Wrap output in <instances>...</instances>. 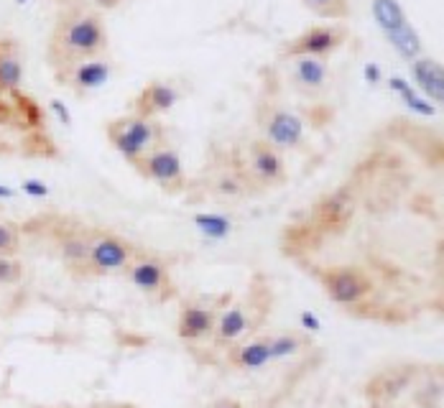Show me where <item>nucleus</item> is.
<instances>
[{
  "label": "nucleus",
  "instance_id": "nucleus-1",
  "mask_svg": "<svg viewBox=\"0 0 444 408\" xmlns=\"http://www.w3.org/2000/svg\"><path fill=\"white\" fill-rule=\"evenodd\" d=\"M107 49V33L102 21L90 11H72L62 16L51 33L49 59L54 69H64L69 64L102 56Z\"/></svg>",
  "mask_w": 444,
  "mask_h": 408
},
{
  "label": "nucleus",
  "instance_id": "nucleus-2",
  "mask_svg": "<svg viewBox=\"0 0 444 408\" xmlns=\"http://www.w3.org/2000/svg\"><path fill=\"white\" fill-rule=\"evenodd\" d=\"M107 141L118 151L128 163L141 161L146 154L166 143L163 125L156 118H144V115H123L107 123Z\"/></svg>",
  "mask_w": 444,
  "mask_h": 408
},
{
  "label": "nucleus",
  "instance_id": "nucleus-3",
  "mask_svg": "<svg viewBox=\"0 0 444 408\" xmlns=\"http://www.w3.org/2000/svg\"><path fill=\"white\" fill-rule=\"evenodd\" d=\"M136 255V245L128 242L126 237L113 235V232H102V235L92 237L85 273H90V276H107V273L126 271Z\"/></svg>",
  "mask_w": 444,
  "mask_h": 408
},
{
  "label": "nucleus",
  "instance_id": "nucleus-4",
  "mask_svg": "<svg viewBox=\"0 0 444 408\" xmlns=\"http://www.w3.org/2000/svg\"><path fill=\"white\" fill-rule=\"evenodd\" d=\"M322 289L327 291L330 301H335L337 306H355L363 299L370 296L373 291V281L363 268H352V266H337V268H327L322 276Z\"/></svg>",
  "mask_w": 444,
  "mask_h": 408
},
{
  "label": "nucleus",
  "instance_id": "nucleus-5",
  "mask_svg": "<svg viewBox=\"0 0 444 408\" xmlns=\"http://www.w3.org/2000/svg\"><path fill=\"white\" fill-rule=\"evenodd\" d=\"M136 171L144 176V179L153 181L166 192H176L184 186V163L179 151L171 149L169 143H163L158 149H153L151 154H146L141 161L133 163Z\"/></svg>",
  "mask_w": 444,
  "mask_h": 408
},
{
  "label": "nucleus",
  "instance_id": "nucleus-6",
  "mask_svg": "<svg viewBox=\"0 0 444 408\" xmlns=\"http://www.w3.org/2000/svg\"><path fill=\"white\" fill-rule=\"evenodd\" d=\"M261 130H263V141L274 146L276 151H291L299 149L304 143V133H307V125L304 120L296 115V112L286 110V107H266L261 115Z\"/></svg>",
  "mask_w": 444,
  "mask_h": 408
},
{
  "label": "nucleus",
  "instance_id": "nucleus-7",
  "mask_svg": "<svg viewBox=\"0 0 444 408\" xmlns=\"http://www.w3.org/2000/svg\"><path fill=\"white\" fill-rule=\"evenodd\" d=\"M126 276L141 294L151 299H163L174 296V284H171V273L166 263L153 255H136L133 263L126 268Z\"/></svg>",
  "mask_w": 444,
  "mask_h": 408
},
{
  "label": "nucleus",
  "instance_id": "nucleus-8",
  "mask_svg": "<svg viewBox=\"0 0 444 408\" xmlns=\"http://www.w3.org/2000/svg\"><path fill=\"white\" fill-rule=\"evenodd\" d=\"M245 173L258 186H281L286 181V161L281 151L266 141H253L245 149Z\"/></svg>",
  "mask_w": 444,
  "mask_h": 408
},
{
  "label": "nucleus",
  "instance_id": "nucleus-9",
  "mask_svg": "<svg viewBox=\"0 0 444 408\" xmlns=\"http://www.w3.org/2000/svg\"><path fill=\"white\" fill-rule=\"evenodd\" d=\"M57 77L62 80V85H67L77 97L100 90L110 82L113 77V64L102 59V56H92V59H82V62L69 64V67L59 69Z\"/></svg>",
  "mask_w": 444,
  "mask_h": 408
},
{
  "label": "nucleus",
  "instance_id": "nucleus-10",
  "mask_svg": "<svg viewBox=\"0 0 444 408\" xmlns=\"http://www.w3.org/2000/svg\"><path fill=\"white\" fill-rule=\"evenodd\" d=\"M345 41V28L340 26H312L304 33H299L296 38L286 43L283 56H319V59H327L330 54L342 46Z\"/></svg>",
  "mask_w": 444,
  "mask_h": 408
},
{
  "label": "nucleus",
  "instance_id": "nucleus-11",
  "mask_svg": "<svg viewBox=\"0 0 444 408\" xmlns=\"http://www.w3.org/2000/svg\"><path fill=\"white\" fill-rule=\"evenodd\" d=\"M220 309H215L207 301H184L179 319H176V334L184 342H200L212 337L215 322H217Z\"/></svg>",
  "mask_w": 444,
  "mask_h": 408
},
{
  "label": "nucleus",
  "instance_id": "nucleus-12",
  "mask_svg": "<svg viewBox=\"0 0 444 408\" xmlns=\"http://www.w3.org/2000/svg\"><path fill=\"white\" fill-rule=\"evenodd\" d=\"M291 82L304 95L325 92L330 85V64L319 56H291Z\"/></svg>",
  "mask_w": 444,
  "mask_h": 408
},
{
  "label": "nucleus",
  "instance_id": "nucleus-13",
  "mask_svg": "<svg viewBox=\"0 0 444 408\" xmlns=\"http://www.w3.org/2000/svg\"><path fill=\"white\" fill-rule=\"evenodd\" d=\"M179 102V90L171 82H148V85L136 95L133 100V112L144 118H156L161 112H169Z\"/></svg>",
  "mask_w": 444,
  "mask_h": 408
},
{
  "label": "nucleus",
  "instance_id": "nucleus-14",
  "mask_svg": "<svg viewBox=\"0 0 444 408\" xmlns=\"http://www.w3.org/2000/svg\"><path fill=\"white\" fill-rule=\"evenodd\" d=\"M411 64V85L419 87V95L426 97L432 105H442L444 102V69L437 59L421 54L419 59H413Z\"/></svg>",
  "mask_w": 444,
  "mask_h": 408
},
{
  "label": "nucleus",
  "instance_id": "nucleus-15",
  "mask_svg": "<svg viewBox=\"0 0 444 408\" xmlns=\"http://www.w3.org/2000/svg\"><path fill=\"white\" fill-rule=\"evenodd\" d=\"M253 316L243 304H227L225 309H220L217 322H215V340L220 345H235L251 332Z\"/></svg>",
  "mask_w": 444,
  "mask_h": 408
},
{
  "label": "nucleus",
  "instance_id": "nucleus-16",
  "mask_svg": "<svg viewBox=\"0 0 444 408\" xmlns=\"http://www.w3.org/2000/svg\"><path fill=\"white\" fill-rule=\"evenodd\" d=\"M230 365L235 370H261V367L271 365V350L266 337L258 340H248L243 345L232 347L230 350Z\"/></svg>",
  "mask_w": 444,
  "mask_h": 408
},
{
  "label": "nucleus",
  "instance_id": "nucleus-17",
  "mask_svg": "<svg viewBox=\"0 0 444 408\" xmlns=\"http://www.w3.org/2000/svg\"><path fill=\"white\" fill-rule=\"evenodd\" d=\"M90 247H92V235L82 232V230H72L59 240V255H62L64 266L72 271H85L90 258Z\"/></svg>",
  "mask_w": 444,
  "mask_h": 408
},
{
  "label": "nucleus",
  "instance_id": "nucleus-18",
  "mask_svg": "<svg viewBox=\"0 0 444 408\" xmlns=\"http://www.w3.org/2000/svg\"><path fill=\"white\" fill-rule=\"evenodd\" d=\"M370 11H373V18H376V26L383 31V36H391V33L401 31L406 23H411L399 0H370Z\"/></svg>",
  "mask_w": 444,
  "mask_h": 408
},
{
  "label": "nucleus",
  "instance_id": "nucleus-19",
  "mask_svg": "<svg viewBox=\"0 0 444 408\" xmlns=\"http://www.w3.org/2000/svg\"><path fill=\"white\" fill-rule=\"evenodd\" d=\"M266 340H269L271 363L296 358V355H301L312 345L309 334H301V332H281V334H274V337H266Z\"/></svg>",
  "mask_w": 444,
  "mask_h": 408
},
{
  "label": "nucleus",
  "instance_id": "nucleus-20",
  "mask_svg": "<svg viewBox=\"0 0 444 408\" xmlns=\"http://www.w3.org/2000/svg\"><path fill=\"white\" fill-rule=\"evenodd\" d=\"M23 82V62L11 46H0V92H16Z\"/></svg>",
  "mask_w": 444,
  "mask_h": 408
},
{
  "label": "nucleus",
  "instance_id": "nucleus-21",
  "mask_svg": "<svg viewBox=\"0 0 444 408\" xmlns=\"http://www.w3.org/2000/svg\"><path fill=\"white\" fill-rule=\"evenodd\" d=\"M386 41L394 46V51L401 56V59H406V62H413V59H419L421 51H424V46H421V36L419 31L413 28L411 23H406L401 31L391 33V36H386Z\"/></svg>",
  "mask_w": 444,
  "mask_h": 408
},
{
  "label": "nucleus",
  "instance_id": "nucleus-22",
  "mask_svg": "<svg viewBox=\"0 0 444 408\" xmlns=\"http://www.w3.org/2000/svg\"><path fill=\"white\" fill-rule=\"evenodd\" d=\"M194 227L200 230L202 235L210 237V240H225L232 232V220L225 215H215V212H202V215H194Z\"/></svg>",
  "mask_w": 444,
  "mask_h": 408
},
{
  "label": "nucleus",
  "instance_id": "nucleus-23",
  "mask_svg": "<svg viewBox=\"0 0 444 408\" xmlns=\"http://www.w3.org/2000/svg\"><path fill=\"white\" fill-rule=\"evenodd\" d=\"M301 3L322 18H345L347 16V0H301Z\"/></svg>",
  "mask_w": 444,
  "mask_h": 408
},
{
  "label": "nucleus",
  "instance_id": "nucleus-24",
  "mask_svg": "<svg viewBox=\"0 0 444 408\" xmlns=\"http://www.w3.org/2000/svg\"><path fill=\"white\" fill-rule=\"evenodd\" d=\"M21 250V227L13 222H0V258H13Z\"/></svg>",
  "mask_w": 444,
  "mask_h": 408
},
{
  "label": "nucleus",
  "instance_id": "nucleus-25",
  "mask_svg": "<svg viewBox=\"0 0 444 408\" xmlns=\"http://www.w3.org/2000/svg\"><path fill=\"white\" fill-rule=\"evenodd\" d=\"M399 97H401V102L411 112H416V115H424V118H434V115H437V105H432L426 97H421V95L413 90V85L408 87V90H404Z\"/></svg>",
  "mask_w": 444,
  "mask_h": 408
},
{
  "label": "nucleus",
  "instance_id": "nucleus-26",
  "mask_svg": "<svg viewBox=\"0 0 444 408\" xmlns=\"http://www.w3.org/2000/svg\"><path fill=\"white\" fill-rule=\"evenodd\" d=\"M23 279V266L16 258H0V286H13Z\"/></svg>",
  "mask_w": 444,
  "mask_h": 408
},
{
  "label": "nucleus",
  "instance_id": "nucleus-27",
  "mask_svg": "<svg viewBox=\"0 0 444 408\" xmlns=\"http://www.w3.org/2000/svg\"><path fill=\"white\" fill-rule=\"evenodd\" d=\"M21 192L26 194V197H36V199H44L49 197V184L41 179H26L23 184H21Z\"/></svg>",
  "mask_w": 444,
  "mask_h": 408
},
{
  "label": "nucleus",
  "instance_id": "nucleus-28",
  "mask_svg": "<svg viewBox=\"0 0 444 408\" xmlns=\"http://www.w3.org/2000/svg\"><path fill=\"white\" fill-rule=\"evenodd\" d=\"M299 324H301V329H304V332H309V334L322 332V322H319L312 311H301V314H299Z\"/></svg>",
  "mask_w": 444,
  "mask_h": 408
},
{
  "label": "nucleus",
  "instance_id": "nucleus-29",
  "mask_svg": "<svg viewBox=\"0 0 444 408\" xmlns=\"http://www.w3.org/2000/svg\"><path fill=\"white\" fill-rule=\"evenodd\" d=\"M49 107H51V112H54V115H57V118H59V123L67 125V128H69V125H72V112L67 110V105H64L62 100H51Z\"/></svg>",
  "mask_w": 444,
  "mask_h": 408
},
{
  "label": "nucleus",
  "instance_id": "nucleus-30",
  "mask_svg": "<svg viewBox=\"0 0 444 408\" xmlns=\"http://www.w3.org/2000/svg\"><path fill=\"white\" fill-rule=\"evenodd\" d=\"M363 77H365V82H368L370 87H378L383 82V72H381V67L378 64H373V62H368L363 67Z\"/></svg>",
  "mask_w": 444,
  "mask_h": 408
},
{
  "label": "nucleus",
  "instance_id": "nucleus-31",
  "mask_svg": "<svg viewBox=\"0 0 444 408\" xmlns=\"http://www.w3.org/2000/svg\"><path fill=\"white\" fill-rule=\"evenodd\" d=\"M388 87H391V92L401 95V92H404V90H408V87H411V82H408L406 77L394 75V77H388Z\"/></svg>",
  "mask_w": 444,
  "mask_h": 408
},
{
  "label": "nucleus",
  "instance_id": "nucleus-32",
  "mask_svg": "<svg viewBox=\"0 0 444 408\" xmlns=\"http://www.w3.org/2000/svg\"><path fill=\"white\" fill-rule=\"evenodd\" d=\"M212 408H245L240 401H235V398H220V401L212 403Z\"/></svg>",
  "mask_w": 444,
  "mask_h": 408
},
{
  "label": "nucleus",
  "instance_id": "nucleus-33",
  "mask_svg": "<svg viewBox=\"0 0 444 408\" xmlns=\"http://www.w3.org/2000/svg\"><path fill=\"white\" fill-rule=\"evenodd\" d=\"M16 197V189H11V186L0 184V199H13Z\"/></svg>",
  "mask_w": 444,
  "mask_h": 408
},
{
  "label": "nucleus",
  "instance_id": "nucleus-34",
  "mask_svg": "<svg viewBox=\"0 0 444 408\" xmlns=\"http://www.w3.org/2000/svg\"><path fill=\"white\" fill-rule=\"evenodd\" d=\"M94 3H97L100 8H115L118 3H123V0H94Z\"/></svg>",
  "mask_w": 444,
  "mask_h": 408
},
{
  "label": "nucleus",
  "instance_id": "nucleus-35",
  "mask_svg": "<svg viewBox=\"0 0 444 408\" xmlns=\"http://www.w3.org/2000/svg\"><path fill=\"white\" fill-rule=\"evenodd\" d=\"M90 408H131V406H123V403H97V406H90Z\"/></svg>",
  "mask_w": 444,
  "mask_h": 408
},
{
  "label": "nucleus",
  "instance_id": "nucleus-36",
  "mask_svg": "<svg viewBox=\"0 0 444 408\" xmlns=\"http://www.w3.org/2000/svg\"><path fill=\"white\" fill-rule=\"evenodd\" d=\"M26 3H28V0H16V6H26Z\"/></svg>",
  "mask_w": 444,
  "mask_h": 408
}]
</instances>
